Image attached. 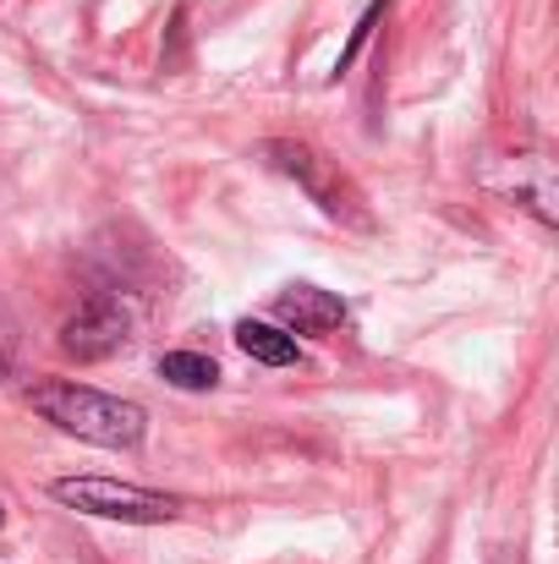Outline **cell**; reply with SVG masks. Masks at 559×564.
I'll list each match as a JSON object with an SVG mask.
<instances>
[{"label": "cell", "instance_id": "8992f818", "mask_svg": "<svg viewBox=\"0 0 559 564\" xmlns=\"http://www.w3.org/2000/svg\"><path fill=\"white\" fill-rule=\"evenodd\" d=\"M236 346H241L252 362H264V368H291V362L302 357L291 329H275V324H258V318H241V324H236Z\"/></svg>", "mask_w": 559, "mask_h": 564}, {"label": "cell", "instance_id": "277c9868", "mask_svg": "<svg viewBox=\"0 0 559 564\" xmlns=\"http://www.w3.org/2000/svg\"><path fill=\"white\" fill-rule=\"evenodd\" d=\"M127 335H132L127 307H121L116 296H88V302L66 318L61 351H66L72 362H105V357H116V351L127 346Z\"/></svg>", "mask_w": 559, "mask_h": 564}, {"label": "cell", "instance_id": "ba28073f", "mask_svg": "<svg viewBox=\"0 0 559 564\" xmlns=\"http://www.w3.org/2000/svg\"><path fill=\"white\" fill-rule=\"evenodd\" d=\"M384 6H389V0H373V6H368V17H363V22L352 28V44L341 50V61H335V77H341V72H352V61H357V50L368 44V33H373V22H378V11H384Z\"/></svg>", "mask_w": 559, "mask_h": 564}, {"label": "cell", "instance_id": "9c48e42d", "mask_svg": "<svg viewBox=\"0 0 559 564\" xmlns=\"http://www.w3.org/2000/svg\"><path fill=\"white\" fill-rule=\"evenodd\" d=\"M6 368H11V324L0 318V373H6Z\"/></svg>", "mask_w": 559, "mask_h": 564}, {"label": "cell", "instance_id": "6da1fadb", "mask_svg": "<svg viewBox=\"0 0 559 564\" xmlns=\"http://www.w3.org/2000/svg\"><path fill=\"white\" fill-rule=\"evenodd\" d=\"M28 405L55 422L61 433L83 438V444H99V449H138L143 444V405L121 400V394H105V389H88L77 378H44L28 389Z\"/></svg>", "mask_w": 559, "mask_h": 564}, {"label": "cell", "instance_id": "3957f363", "mask_svg": "<svg viewBox=\"0 0 559 564\" xmlns=\"http://www.w3.org/2000/svg\"><path fill=\"white\" fill-rule=\"evenodd\" d=\"M258 154H264V160H269L280 176H291V182L308 192L324 214H335V219H363V208H357L363 197H357V187H352V182H346V176H341V171H335V165L319 154V149L291 143V138H269Z\"/></svg>", "mask_w": 559, "mask_h": 564}, {"label": "cell", "instance_id": "52a82bcc", "mask_svg": "<svg viewBox=\"0 0 559 564\" xmlns=\"http://www.w3.org/2000/svg\"><path fill=\"white\" fill-rule=\"evenodd\" d=\"M160 378L176 383V389H214V383H219V368H214V357H203V351H165V357H160Z\"/></svg>", "mask_w": 559, "mask_h": 564}, {"label": "cell", "instance_id": "7a4b0ae2", "mask_svg": "<svg viewBox=\"0 0 559 564\" xmlns=\"http://www.w3.org/2000/svg\"><path fill=\"white\" fill-rule=\"evenodd\" d=\"M50 499L77 510V516H99V521H127V527H165L182 516V499L138 488V482H116V477H55Z\"/></svg>", "mask_w": 559, "mask_h": 564}, {"label": "cell", "instance_id": "5b68a950", "mask_svg": "<svg viewBox=\"0 0 559 564\" xmlns=\"http://www.w3.org/2000/svg\"><path fill=\"white\" fill-rule=\"evenodd\" d=\"M275 313L297 329V335H330L346 324V302L335 291H319V285H286Z\"/></svg>", "mask_w": 559, "mask_h": 564}, {"label": "cell", "instance_id": "30bf717a", "mask_svg": "<svg viewBox=\"0 0 559 564\" xmlns=\"http://www.w3.org/2000/svg\"><path fill=\"white\" fill-rule=\"evenodd\" d=\"M0 521H6V510H0Z\"/></svg>", "mask_w": 559, "mask_h": 564}]
</instances>
